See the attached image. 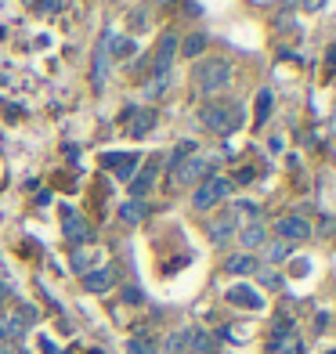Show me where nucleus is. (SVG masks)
Returning <instances> with one entry per match:
<instances>
[{"mask_svg": "<svg viewBox=\"0 0 336 354\" xmlns=\"http://www.w3.org/2000/svg\"><path fill=\"white\" fill-rule=\"evenodd\" d=\"M199 120L210 127L214 134H232V131H239V123H243V109L232 105V102H210V105H203Z\"/></svg>", "mask_w": 336, "mask_h": 354, "instance_id": "f257e3e1", "label": "nucleus"}, {"mask_svg": "<svg viewBox=\"0 0 336 354\" xmlns=\"http://www.w3.org/2000/svg\"><path fill=\"white\" fill-rule=\"evenodd\" d=\"M268 351H275V354H304V340H300V333L290 326V318H275L271 336H268Z\"/></svg>", "mask_w": 336, "mask_h": 354, "instance_id": "f03ea898", "label": "nucleus"}, {"mask_svg": "<svg viewBox=\"0 0 336 354\" xmlns=\"http://www.w3.org/2000/svg\"><path fill=\"white\" fill-rule=\"evenodd\" d=\"M228 80H232V66L221 62V58H210V62H203V66L196 69V84H199L203 94H214L221 87H228Z\"/></svg>", "mask_w": 336, "mask_h": 354, "instance_id": "7ed1b4c3", "label": "nucleus"}, {"mask_svg": "<svg viewBox=\"0 0 336 354\" xmlns=\"http://www.w3.org/2000/svg\"><path fill=\"white\" fill-rule=\"evenodd\" d=\"M228 192H232L228 177H206V181L199 185V192H196V206L199 210H210V206H217L221 199H228Z\"/></svg>", "mask_w": 336, "mask_h": 354, "instance_id": "20e7f679", "label": "nucleus"}, {"mask_svg": "<svg viewBox=\"0 0 336 354\" xmlns=\"http://www.w3.org/2000/svg\"><path fill=\"white\" fill-rule=\"evenodd\" d=\"M174 51H178V40H174L170 33L159 40V47H156V55L149 58V69H152V76L156 80H167V73H170V62H174Z\"/></svg>", "mask_w": 336, "mask_h": 354, "instance_id": "39448f33", "label": "nucleus"}, {"mask_svg": "<svg viewBox=\"0 0 336 354\" xmlns=\"http://www.w3.org/2000/svg\"><path fill=\"white\" fill-rule=\"evenodd\" d=\"M120 123H123V131L131 134V138H141V134H149V131H152L156 112H149V109H127Z\"/></svg>", "mask_w": 336, "mask_h": 354, "instance_id": "423d86ee", "label": "nucleus"}, {"mask_svg": "<svg viewBox=\"0 0 336 354\" xmlns=\"http://www.w3.org/2000/svg\"><path fill=\"white\" fill-rule=\"evenodd\" d=\"M62 232H66V239L73 246H80V243H87V239H91V224L80 217L76 210H62Z\"/></svg>", "mask_w": 336, "mask_h": 354, "instance_id": "0eeeda50", "label": "nucleus"}, {"mask_svg": "<svg viewBox=\"0 0 336 354\" xmlns=\"http://www.w3.org/2000/svg\"><path fill=\"white\" fill-rule=\"evenodd\" d=\"M206 170H210V159L196 156V159H185V163L174 170L170 177H174V185H192V181H196V177H203Z\"/></svg>", "mask_w": 336, "mask_h": 354, "instance_id": "6e6552de", "label": "nucleus"}, {"mask_svg": "<svg viewBox=\"0 0 336 354\" xmlns=\"http://www.w3.org/2000/svg\"><path fill=\"white\" fill-rule=\"evenodd\" d=\"M156 174H159V159H152V163H145V170H141L134 181H131V196L141 199V196H149L152 185H156Z\"/></svg>", "mask_w": 336, "mask_h": 354, "instance_id": "1a4fd4ad", "label": "nucleus"}, {"mask_svg": "<svg viewBox=\"0 0 336 354\" xmlns=\"http://www.w3.org/2000/svg\"><path fill=\"white\" fill-rule=\"evenodd\" d=\"M102 163H105L109 170H116L120 181H131L134 167H138V156H131V152H127V156H102Z\"/></svg>", "mask_w": 336, "mask_h": 354, "instance_id": "9d476101", "label": "nucleus"}, {"mask_svg": "<svg viewBox=\"0 0 336 354\" xmlns=\"http://www.w3.org/2000/svg\"><path fill=\"white\" fill-rule=\"evenodd\" d=\"M228 300L235 304V308H250V311H261V308H264V300L253 293L250 286H232V289H228Z\"/></svg>", "mask_w": 336, "mask_h": 354, "instance_id": "9b49d317", "label": "nucleus"}, {"mask_svg": "<svg viewBox=\"0 0 336 354\" xmlns=\"http://www.w3.org/2000/svg\"><path fill=\"white\" fill-rule=\"evenodd\" d=\"M112 282H116V271L112 268H98V271H87L84 275V286L91 293H105V289H112Z\"/></svg>", "mask_w": 336, "mask_h": 354, "instance_id": "f8f14e48", "label": "nucleus"}, {"mask_svg": "<svg viewBox=\"0 0 336 354\" xmlns=\"http://www.w3.org/2000/svg\"><path fill=\"white\" fill-rule=\"evenodd\" d=\"M235 232V214H221L210 221V243H228V235Z\"/></svg>", "mask_w": 336, "mask_h": 354, "instance_id": "ddd939ff", "label": "nucleus"}, {"mask_svg": "<svg viewBox=\"0 0 336 354\" xmlns=\"http://www.w3.org/2000/svg\"><path fill=\"white\" fill-rule=\"evenodd\" d=\"M279 235L282 239H308L311 228H308V221H304V217H282L279 221Z\"/></svg>", "mask_w": 336, "mask_h": 354, "instance_id": "4468645a", "label": "nucleus"}, {"mask_svg": "<svg viewBox=\"0 0 336 354\" xmlns=\"http://www.w3.org/2000/svg\"><path fill=\"white\" fill-rule=\"evenodd\" d=\"M232 271V275H253V271H257V261H253V257H228V264H224Z\"/></svg>", "mask_w": 336, "mask_h": 354, "instance_id": "2eb2a0df", "label": "nucleus"}, {"mask_svg": "<svg viewBox=\"0 0 336 354\" xmlns=\"http://www.w3.org/2000/svg\"><path fill=\"white\" fill-rule=\"evenodd\" d=\"M145 214H149V210H145V203H141V199H134V203H123V206H120V217H123L127 224H138Z\"/></svg>", "mask_w": 336, "mask_h": 354, "instance_id": "dca6fc26", "label": "nucleus"}, {"mask_svg": "<svg viewBox=\"0 0 336 354\" xmlns=\"http://www.w3.org/2000/svg\"><path fill=\"white\" fill-rule=\"evenodd\" d=\"M271 109H275V94H271V91H261V94H257V120H253V123L264 127V120H268Z\"/></svg>", "mask_w": 336, "mask_h": 354, "instance_id": "f3484780", "label": "nucleus"}, {"mask_svg": "<svg viewBox=\"0 0 336 354\" xmlns=\"http://www.w3.org/2000/svg\"><path fill=\"white\" fill-rule=\"evenodd\" d=\"M264 243V228L261 224H250V228L243 232V246H261Z\"/></svg>", "mask_w": 336, "mask_h": 354, "instance_id": "a211bd4d", "label": "nucleus"}, {"mask_svg": "<svg viewBox=\"0 0 336 354\" xmlns=\"http://www.w3.org/2000/svg\"><path fill=\"white\" fill-rule=\"evenodd\" d=\"M203 51H206V37L196 33V37L185 40V55H188V58H196V55H203Z\"/></svg>", "mask_w": 336, "mask_h": 354, "instance_id": "6ab92c4d", "label": "nucleus"}, {"mask_svg": "<svg viewBox=\"0 0 336 354\" xmlns=\"http://www.w3.org/2000/svg\"><path fill=\"white\" fill-rule=\"evenodd\" d=\"M127 354H156V351H152V340H145V336H134V340L127 344Z\"/></svg>", "mask_w": 336, "mask_h": 354, "instance_id": "aec40b11", "label": "nucleus"}, {"mask_svg": "<svg viewBox=\"0 0 336 354\" xmlns=\"http://www.w3.org/2000/svg\"><path fill=\"white\" fill-rule=\"evenodd\" d=\"M290 250H293L290 243H275V246L268 250V261H286V257H290Z\"/></svg>", "mask_w": 336, "mask_h": 354, "instance_id": "412c9836", "label": "nucleus"}, {"mask_svg": "<svg viewBox=\"0 0 336 354\" xmlns=\"http://www.w3.org/2000/svg\"><path fill=\"white\" fill-rule=\"evenodd\" d=\"M62 11V0H37V15H55Z\"/></svg>", "mask_w": 336, "mask_h": 354, "instance_id": "4be33fe9", "label": "nucleus"}, {"mask_svg": "<svg viewBox=\"0 0 336 354\" xmlns=\"http://www.w3.org/2000/svg\"><path fill=\"white\" fill-rule=\"evenodd\" d=\"M261 282H264L268 289H282V279L275 275V271H261Z\"/></svg>", "mask_w": 336, "mask_h": 354, "instance_id": "5701e85b", "label": "nucleus"}, {"mask_svg": "<svg viewBox=\"0 0 336 354\" xmlns=\"http://www.w3.org/2000/svg\"><path fill=\"white\" fill-rule=\"evenodd\" d=\"M123 300H131V304H138V300H141V293H138V289H123Z\"/></svg>", "mask_w": 336, "mask_h": 354, "instance_id": "b1692460", "label": "nucleus"}, {"mask_svg": "<svg viewBox=\"0 0 336 354\" xmlns=\"http://www.w3.org/2000/svg\"><path fill=\"white\" fill-rule=\"evenodd\" d=\"M322 4H326V0H304V8H308V11H318Z\"/></svg>", "mask_w": 336, "mask_h": 354, "instance_id": "393cba45", "label": "nucleus"}, {"mask_svg": "<svg viewBox=\"0 0 336 354\" xmlns=\"http://www.w3.org/2000/svg\"><path fill=\"white\" fill-rule=\"evenodd\" d=\"M170 4V0H152V8H167Z\"/></svg>", "mask_w": 336, "mask_h": 354, "instance_id": "a878e982", "label": "nucleus"}, {"mask_svg": "<svg viewBox=\"0 0 336 354\" xmlns=\"http://www.w3.org/2000/svg\"><path fill=\"white\" fill-rule=\"evenodd\" d=\"M15 354H26V351H15Z\"/></svg>", "mask_w": 336, "mask_h": 354, "instance_id": "bb28decb", "label": "nucleus"}, {"mask_svg": "<svg viewBox=\"0 0 336 354\" xmlns=\"http://www.w3.org/2000/svg\"><path fill=\"white\" fill-rule=\"evenodd\" d=\"M0 340H4V333H0Z\"/></svg>", "mask_w": 336, "mask_h": 354, "instance_id": "cd10ccee", "label": "nucleus"}]
</instances>
